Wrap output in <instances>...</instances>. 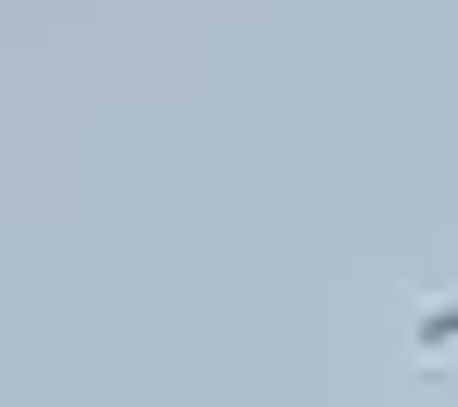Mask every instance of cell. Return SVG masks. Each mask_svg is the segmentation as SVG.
<instances>
[{
  "label": "cell",
  "mask_w": 458,
  "mask_h": 407,
  "mask_svg": "<svg viewBox=\"0 0 458 407\" xmlns=\"http://www.w3.org/2000/svg\"><path fill=\"white\" fill-rule=\"evenodd\" d=\"M408 357H420V369H458V280L408 306Z\"/></svg>",
  "instance_id": "6da1fadb"
}]
</instances>
